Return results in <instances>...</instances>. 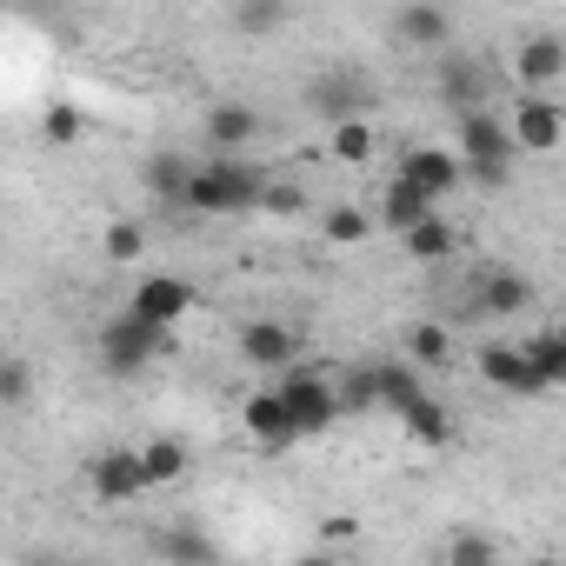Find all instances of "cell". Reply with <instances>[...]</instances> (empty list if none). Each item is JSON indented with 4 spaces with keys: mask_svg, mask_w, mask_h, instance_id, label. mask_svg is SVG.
<instances>
[{
    "mask_svg": "<svg viewBox=\"0 0 566 566\" xmlns=\"http://www.w3.org/2000/svg\"><path fill=\"white\" fill-rule=\"evenodd\" d=\"M266 167H253L247 154H207V160H193V180H187V213H253V207H266Z\"/></svg>",
    "mask_w": 566,
    "mask_h": 566,
    "instance_id": "6da1fadb",
    "label": "cell"
},
{
    "mask_svg": "<svg viewBox=\"0 0 566 566\" xmlns=\"http://www.w3.org/2000/svg\"><path fill=\"white\" fill-rule=\"evenodd\" d=\"M460 154H467V180L506 187V174H513V160H520L513 120H500V114H486V107H467V114H460Z\"/></svg>",
    "mask_w": 566,
    "mask_h": 566,
    "instance_id": "7a4b0ae2",
    "label": "cell"
},
{
    "mask_svg": "<svg viewBox=\"0 0 566 566\" xmlns=\"http://www.w3.org/2000/svg\"><path fill=\"white\" fill-rule=\"evenodd\" d=\"M174 347V327H160V321H147V314H114L107 327H101V367L107 374H120V380H134V374H147L160 354Z\"/></svg>",
    "mask_w": 566,
    "mask_h": 566,
    "instance_id": "3957f363",
    "label": "cell"
},
{
    "mask_svg": "<svg viewBox=\"0 0 566 566\" xmlns=\"http://www.w3.org/2000/svg\"><path fill=\"white\" fill-rule=\"evenodd\" d=\"M427 387H420V360H374V367H360L354 380H340V400H347V413H407L413 400H420Z\"/></svg>",
    "mask_w": 566,
    "mask_h": 566,
    "instance_id": "277c9868",
    "label": "cell"
},
{
    "mask_svg": "<svg viewBox=\"0 0 566 566\" xmlns=\"http://www.w3.org/2000/svg\"><path fill=\"white\" fill-rule=\"evenodd\" d=\"M280 394H287V407H294V420H301V440H314V433H327L340 413H347V400H340V380H327V374H314V367H287L280 374Z\"/></svg>",
    "mask_w": 566,
    "mask_h": 566,
    "instance_id": "5b68a950",
    "label": "cell"
},
{
    "mask_svg": "<svg viewBox=\"0 0 566 566\" xmlns=\"http://www.w3.org/2000/svg\"><path fill=\"white\" fill-rule=\"evenodd\" d=\"M513 140H520V154H553V147H566V107L553 101V94H539V87H520V101H513Z\"/></svg>",
    "mask_w": 566,
    "mask_h": 566,
    "instance_id": "8992f818",
    "label": "cell"
},
{
    "mask_svg": "<svg viewBox=\"0 0 566 566\" xmlns=\"http://www.w3.org/2000/svg\"><path fill=\"white\" fill-rule=\"evenodd\" d=\"M240 427H247V440H253V447H266V453H287V447L301 440V420H294L287 394H280V380H273V387H260V394H247Z\"/></svg>",
    "mask_w": 566,
    "mask_h": 566,
    "instance_id": "52a82bcc",
    "label": "cell"
},
{
    "mask_svg": "<svg viewBox=\"0 0 566 566\" xmlns=\"http://www.w3.org/2000/svg\"><path fill=\"white\" fill-rule=\"evenodd\" d=\"M87 486H94V500H107V506L140 500V493H147L140 447H107V453H94V460H87Z\"/></svg>",
    "mask_w": 566,
    "mask_h": 566,
    "instance_id": "ba28073f",
    "label": "cell"
},
{
    "mask_svg": "<svg viewBox=\"0 0 566 566\" xmlns=\"http://www.w3.org/2000/svg\"><path fill=\"white\" fill-rule=\"evenodd\" d=\"M127 307L147 314V321H160V327H180L200 307V287H193V280H180V273H147L140 287L127 294Z\"/></svg>",
    "mask_w": 566,
    "mask_h": 566,
    "instance_id": "9c48e42d",
    "label": "cell"
},
{
    "mask_svg": "<svg viewBox=\"0 0 566 566\" xmlns=\"http://www.w3.org/2000/svg\"><path fill=\"white\" fill-rule=\"evenodd\" d=\"M480 380L500 387V394H513V400L546 394V374H539V367L526 360V347H513V340H486V347H480Z\"/></svg>",
    "mask_w": 566,
    "mask_h": 566,
    "instance_id": "30bf717a",
    "label": "cell"
},
{
    "mask_svg": "<svg viewBox=\"0 0 566 566\" xmlns=\"http://www.w3.org/2000/svg\"><path fill=\"white\" fill-rule=\"evenodd\" d=\"M240 360H247L253 374H287V367L301 360V334H294L287 321H247V327H240Z\"/></svg>",
    "mask_w": 566,
    "mask_h": 566,
    "instance_id": "8fae6325",
    "label": "cell"
},
{
    "mask_svg": "<svg viewBox=\"0 0 566 566\" xmlns=\"http://www.w3.org/2000/svg\"><path fill=\"white\" fill-rule=\"evenodd\" d=\"M513 81L520 87H559L566 81V34H520V48H513Z\"/></svg>",
    "mask_w": 566,
    "mask_h": 566,
    "instance_id": "7c38bea8",
    "label": "cell"
},
{
    "mask_svg": "<svg viewBox=\"0 0 566 566\" xmlns=\"http://www.w3.org/2000/svg\"><path fill=\"white\" fill-rule=\"evenodd\" d=\"M394 41L407 54H440L453 41V14L440 8V0H407V8L394 14Z\"/></svg>",
    "mask_w": 566,
    "mask_h": 566,
    "instance_id": "4fadbf2b",
    "label": "cell"
},
{
    "mask_svg": "<svg viewBox=\"0 0 566 566\" xmlns=\"http://www.w3.org/2000/svg\"><path fill=\"white\" fill-rule=\"evenodd\" d=\"M400 174H407L413 187H427L433 200H447V193H460V180H467V154H453V147H407V154H400Z\"/></svg>",
    "mask_w": 566,
    "mask_h": 566,
    "instance_id": "5bb4252c",
    "label": "cell"
},
{
    "mask_svg": "<svg viewBox=\"0 0 566 566\" xmlns=\"http://www.w3.org/2000/svg\"><path fill=\"white\" fill-rule=\"evenodd\" d=\"M526 301H533L526 273H513V266H480L473 273V307L486 321H513V314H526Z\"/></svg>",
    "mask_w": 566,
    "mask_h": 566,
    "instance_id": "9a60e30c",
    "label": "cell"
},
{
    "mask_svg": "<svg viewBox=\"0 0 566 566\" xmlns=\"http://www.w3.org/2000/svg\"><path fill=\"white\" fill-rule=\"evenodd\" d=\"M200 134H207L213 154H247V147L260 140V114H253L247 101H213L207 120H200Z\"/></svg>",
    "mask_w": 566,
    "mask_h": 566,
    "instance_id": "2e32d148",
    "label": "cell"
},
{
    "mask_svg": "<svg viewBox=\"0 0 566 566\" xmlns=\"http://www.w3.org/2000/svg\"><path fill=\"white\" fill-rule=\"evenodd\" d=\"M307 107L334 127V120H354V114H374V94L360 87V81H347V74H327V81H314L307 87Z\"/></svg>",
    "mask_w": 566,
    "mask_h": 566,
    "instance_id": "e0dca14e",
    "label": "cell"
},
{
    "mask_svg": "<svg viewBox=\"0 0 566 566\" xmlns=\"http://www.w3.org/2000/svg\"><path fill=\"white\" fill-rule=\"evenodd\" d=\"M440 200L427 193V187H413L407 174H394L387 187H380V227H394V233H407V227H420L427 213H433Z\"/></svg>",
    "mask_w": 566,
    "mask_h": 566,
    "instance_id": "ac0fdd59",
    "label": "cell"
},
{
    "mask_svg": "<svg viewBox=\"0 0 566 566\" xmlns=\"http://www.w3.org/2000/svg\"><path fill=\"white\" fill-rule=\"evenodd\" d=\"M374 147H380L374 114H354V120H334V127H327V154H334L340 167H374Z\"/></svg>",
    "mask_w": 566,
    "mask_h": 566,
    "instance_id": "d6986e66",
    "label": "cell"
},
{
    "mask_svg": "<svg viewBox=\"0 0 566 566\" xmlns=\"http://www.w3.org/2000/svg\"><path fill=\"white\" fill-rule=\"evenodd\" d=\"M140 467H147V486H174V480L193 467V453H187V440H174V433H154V440L140 447Z\"/></svg>",
    "mask_w": 566,
    "mask_h": 566,
    "instance_id": "ffe728a7",
    "label": "cell"
},
{
    "mask_svg": "<svg viewBox=\"0 0 566 566\" xmlns=\"http://www.w3.org/2000/svg\"><path fill=\"white\" fill-rule=\"evenodd\" d=\"M400 247H407L413 260H447V253L460 247V233H453V220H447V213L433 207V213H427L420 227H407V233H400Z\"/></svg>",
    "mask_w": 566,
    "mask_h": 566,
    "instance_id": "44dd1931",
    "label": "cell"
},
{
    "mask_svg": "<svg viewBox=\"0 0 566 566\" xmlns=\"http://www.w3.org/2000/svg\"><path fill=\"white\" fill-rule=\"evenodd\" d=\"M287 14H294V0H233V28H240L247 41L280 34V28H287Z\"/></svg>",
    "mask_w": 566,
    "mask_h": 566,
    "instance_id": "7402d4cb",
    "label": "cell"
},
{
    "mask_svg": "<svg viewBox=\"0 0 566 566\" xmlns=\"http://www.w3.org/2000/svg\"><path fill=\"white\" fill-rule=\"evenodd\" d=\"M400 427H407V433H413L420 447H433V453H440V447L453 440V420H447V407H440V400H427V394H420V400H413V407L400 413Z\"/></svg>",
    "mask_w": 566,
    "mask_h": 566,
    "instance_id": "603a6c76",
    "label": "cell"
},
{
    "mask_svg": "<svg viewBox=\"0 0 566 566\" xmlns=\"http://www.w3.org/2000/svg\"><path fill=\"white\" fill-rule=\"evenodd\" d=\"M440 94L467 114V107H486L480 94H486V74H480V61H447L440 67Z\"/></svg>",
    "mask_w": 566,
    "mask_h": 566,
    "instance_id": "cb8c5ba5",
    "label": "cell"
},
{
    "mask_svg": "<svg viewBox=\"0 0 566 566\" xmlns=\"http://www.w3.org/2000/svg\"><path fill=\"white\" fill-rule=\"evenodd\" d=\"M187 180H193V160H180V154H154L147 160V187L160 193V200H187Z\"/></svg>",
    "mask_w": 566,
    "mask_h": 566,
    "instance_id": "d4e9b609",
    "label": "cell"
},
{
    "mask_svg": "<svg viewBox=\"0 0 566 566\" xmlns=\"http://www.w3.org/2000/svg\"><path fill=\"white\" fill-rule=\"evenodd\" d=\"M374 233V213H360V207H327L321 213V240L327 247H360Z\"/></svg>",
    "mask_w": 566,
    "mask_h": 566,
    "instance_id": "484cf974",
    "label": "cell"
},
{
    "mask_svg": "<svg viewBox=\"0 0 566 566\" xmlns=\"http://www.w3.org/2000/svg\"><path fill=\"white\" fill-rule=\"evenodd\" d=\"M407 360H420V367H453V334H447L440 321H420V327L407 334Z\"/></svg>",
    "mask_w": 566,
    "mask_h": 566,
    "instance_id": "4316f807",
    "label": "cell"
},
{
    "mask_svg": "<svg viewBox=\"0 0 566 566\" xmlns=\"http://www.w3.org/2000/svg\"><path fill=\"white\" fill-rule=\"evenodd\" d=\"M526 360L546 374V387H566V334H559V327H539V334L526 340Z\"/></svg>",
    "mask_w": 566,
    "mask_h": 566,
    "instance_id": "83f0119b",
    "label": "cell"
},
{
    "mask_svg": "<svg viewBox=\"0 0 566 566\" xmlns=\"http://www.w3.org/2000/svg\"><path fill=\"white\" fill-rule=\"evenodd\" d=\"M101 253H107L114 266L140 260V253H147V227H140V220H107V233H101Z\"/></svg>",
    "mask_w": 566,
    "mask_h": 566,
    "instance_id": "f1b7e54d",
    "label": "cell"
},
{
    "mask_svg": "<svg viewBox=\"0 0 566 566\" xmlns=\"http://www.w3.org/2000/svg\"><path fill=\"white\" fill-rule=\"evenodd\" d=\"M28 394H34V374H28V360L14 354L8 367H0V407H8V413H28Z\"/></svg>",
    "mask_w": 566,
    "mask_h": 566,
    "instance_id": "f546056e",
    "label": "cell"
},
{
    "mask_svg": "<svg viewBox=\"0 0 566 566\" xmlns=\"http://www.w3.org/2000/svg\"><path fill=\"white\" fill-rule=\"evenodd\" d=\"M81 127H87V120H81V107H67V101H54V107L41 114V134H48L54 147H74V140H81Z\"/></svg>",
    "mask_w": 566,
    "mask_h": 566,
    "instance_id": "4dcf8cb0",
    "label": "cell"
},
{
    "mask_svg": "<svg viewBox=\"0 0 566 566\" xmlns=\"http://www.w3.org/2000/svg\"><path fill=\"white\" fill-rule=\"evenodd\" d=\"M447 559H453V566H486V559H500V546H493L486 533H453V539H447Z\"/></svg>",
    "mask_w": 566,
    "mask_h": 566,
    "instance_id": "1f68e13d",
    "label": "cell"
},
{
    "mask_svg": "<svg viewBox=\"0 0 566 566\" xmlns=\"http://www.w3.org/2000/svg\"><path fill=\"white\" fill-rule=\"evenodd\" d=\"M154 553H160V559H213V546H207V539H193V533H160V539H154Z\"/></svg>",
    "mask_w": 566,
    "mask_h": 566,
    "instance_id": "d6a6232c",
    "label": "cell"
},
{
    "mask_svg": "<svg viewBox=\"0 0 566 566\" xmlns=\"http://www.w3.org/2000/svg\"><path fill=\"white\" fill-rule=\"evenodd\" d=\"M266 207H273V213H301V187L273 180V187H266Z\"/></svg>",
    "mask_w": 566,
    "mask_h": 566,
    "instance_id": "836d02e7",
    "label": "cell"
},
{
    "mask_svg": "<svg viewBox=\"0 0 566 566\" xmlns=\"http://www.w3.org/2000/svg\"><path fill=\"white\" fill-rule=\"evenodd\" d=\"M553 327H559V334H566V307H559V321H553Z\"/></svg>",
    "mask_w": 566,
    "mask_h": 566,
    "instance_id": "e575fe53",
    "label": "cell"
}]
</instances>
